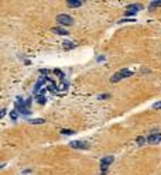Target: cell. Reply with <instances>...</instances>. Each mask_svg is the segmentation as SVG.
Here are the masks:
<instances>
[{
	"label": "cell",
	"instance_id": "obj_6",
	"mask_svg": "<svg viewBox=\"0 0 161 175\" xmlns=\"http://www.w3.org/2000/svg\"><path fill=\"white\" fill-rule=\"evenodd\" d=\"M139 10H142L140 4H129L127 9H126V16H134Z\"/></svg>",
	"mask_w": 161,
	"mask_h": 175
},
{
	"label": "cell",
	"instance_id": "obj_15",
	"mask_svg": "<svg viewBox=\"0 0 161 175\" xmlns=\"http://www.w3.org/2000/svg\"><path fill=\"white\" fill-rule=\"evenodd\" d=\"M129 21H131V23H134L136 19H123L119 21V24H123V23H129Z\"/></svg>",
	"mask_w": 161,
	"mask_h": 175
},
{
	"label": "cell",
	"instance_id": "obj_19",
	"mask_svg": "<svg viewBox=\"0 0 161 175\" xmlns=\"http://www.w3.org/2000/svg\"><path fill=\"white\" fill-rule=\"evenodd\" d=\"M108 97H109V95L106 93V95H100V96H99V99H108Z\"/></svg>",
	"mask_w": 161,
	"mask_h": 175
},
{
	"label": "cell",
	"instance_id": "obj_13",
	"mask_svg": "<svg viewBox=\"0 0 161 175\" xmlns=\"http://www.w3.org/2000/svg\"><path fill=\"white\" fill-rule=\"evenodd\" d=\"M37 100H38L40 104H44L45 102H47V99L44 97V95H38V96H37Z\"/></svg>",
	"mask_w": 161,
	"mask_h": 175
},
{
	"label": "cell",
	"instance_id": "obj_7",
	"mask_svg": "<svg viewBox=\"0 0 161 175\" xmlns=\"http://www.w3.org/2000/svg\"><path fill=\"white\" fill-rule=\"evenodd\" d=\"M161 141V133H153L147 137V143L148 144H158Z\"/></svg>",
	"mask_w": 161,
	"mask_h": 175
},
{
	"label": "cell",
	"instance_id": "obj_3",
	"mask_svg": "<svg viewBox=\"0 0 161 175\" xmlns=\"http://www.w3.org/2000/svg\"><path fill=\"white\" fill-rule=\"evenodd\" d=\"M57 21L59 24H62V26H72L74 24V19L71 16H68V14H58L57 16Z\"/></svg>",
	"mask_w": 161,
	"mask_h": 175
},
{
	"label": "cell",
	"instance_id": "obj_14",
	"mask_svg": "<svg viewBox=\"0 0 161 175\" xmlns=\"http://www.w3.org/2000/svg\"><path fill=\"white\" fill-rule=\"evenodd\" d=\"M61 134H68V136H71V134H75V131H74V130H61Z\"/></svg>",
	"mask_w": 161,
	"mask_h": 175
},
{
	"label": "cell",
	"instance_id": "obj_16",
	"mask_svg": "<svg viewBox=\"0 0 161 175\" xmlns=\"http://www.w3.org/2000/svg\"><path fill=\"white\" fill-rule=\"evenodd\" d=\"M10 117H12L13 120H17V110L12 112V113H10Z\"/></svg>",
	"mask_w": 161,
	"mask_h": 175
},
{
	"label": "cell",
	"instance_id": "obj_2",
	"mask_svg": "<svg viewBox=\"0 0 161 175\" xmlns=\"http://www.w3.org/2000/svg\"><path fill=\"white\" fill-rule=\"evenodd\" d=\"M134 75V72L130 71V69H120V71H117L112 78H110V82L112 84H116V82H120L122 79H126V78H130V76H133Z\"/></svg>",
	"mask_w": 161,
	"mask_h": 175
},
{
	"label": "cell",
	"instance_id": "obj_8",
	"mask_svg": "<svg viewBox=\"0 0 161 175\" xmlns=\"http://www.w3.org/2000/svg\"><path fill=\"white\" fill-rule=\"evenodd\" d=\"M68 7H71V9H77V7H81L84 4V1L82 0H68Z\"/></svg>",
	"mask_w": 161,
	"mask_h": 175
},
{
	"label": "cell",
	"instance_id": "obj_18",
	"mask_svg": "<svg viewBox=\"0 0 161 175\" xmlns=\"http://www.w3.org/2000/svg\"><path fill=\"white\" fill-rule=\"evenodd\" d=\"M137 141H139V144L142 145V144H144V141H147V140H144L143 137H139V138H137Z\"/></svg>",
	"mask_w": 161,
	"mask_h": 175
},
{
	"label": "cell",
	"instance_id": "obj_12",
	"mask_svg": "<svg viewBox=\"0 0 161 175\" xmlns=\"http://www.w3.org/2000/svg\"><path fill=\"white\" fill-rule=\"evenodd\" d=\"M155 7H161V0H154L150 3V9H155Z\"/></svg>",
	"mask_w": 161,
	"mask_h": 175
},
{
	"label": "cell",
	"instance_id": "obj_10",
	"mask_svg": "<svg viewBox=\"0 0 161 175\" xmlns=\"http://www.w3.org/2000/svg\"><path fill=\"white\" fill-rule=\"evenodd\" d=\"M62 48L64 50H74V48H77V44L71 42V41H64L62 42Z\"/></svg>",
	"mask_w": 161,
	"mask_h": 175
},
{
	"label": "cell",
	"instance_id": "obj_17",
	"mask_svg": "<svg viewBox=\"0 0 161 175\" xmlns=\"http://www.w3.org/2000/svg\"><path fill=\"white\" fill-rule=\"evenodd\" d=\"M153 109H161V102H155L153 104Z\"/></svg>",
	"mask_w": 161,
	"mask_h": 175
},
{
	"label": "cell",
	"instance_id": "obj_9",
	"mask_svg": "<svg viewBox=\"0 0 161 175\" xmlns=\"http://www.w3.org/2000/svg\"><path fill=\"white\" fill-rule=\"evenodd\" d=\"M51 30H52V32L59 34V35H66V34H68V30H64L62 27H52Z\"/></svg>",
	"mask_w": 161,
	"mask_h": 175
},
{
	"label": "cell",
	"instance_id": "obj_5",
	"mask_svg": "<svg viewBox=\"0 0 161 175\" xmlns=\"http://www.w3.org/2000/svg\"><path fill=\"white\" fill-rule=\"evenodd\" d=\"M72 148H78V150H88L89 148V143L86 141H71L69 143Z\"/></svg>",
	"mask_w": 161,
	"mask_h": 175
},
{
	"label": "cell",
	"instance_id": "obj_4",
	"mask_svg": "<svg viewBox=\"0 0 161 175\" xmlns=\"http://www.w3.org/2000/svg\"><path fill=\"white\" fill-rule=\"evenodd\" d=\"M113 162V157L112 156H108V157H103L102 160H100V168H102V174L100 175H105L106 174V171L109 168V165Z\"/></svg>",
	"mask_w": 161,
	"mask_h": 175
},
{
	"label": "cell",
	"instance_id": "obj_11",
	"mask_svg": "<svg viewBox=\"0 0 161 175\" xmlns=\"http://www.w3.org/2000/svg\"><path fill=\"white\" fill-rule=\"evenodd\" d=\"M30 124H44L45 120L44 119H32V120H28Z\"/></svg>",
	"mask_w": 161,
	"mask_h": 175
},
{
	"label": "cell",
	"instance_id": "obj_1",
	"mask_svg": "<svg viewBox=\"0 0 161 175\" xmlns=\"http://www.w3.org/2000/svg\"><path fill=\"white\" fill-rule=\"evenodd\" d=\"M30 104H31V99H27L26 102L21 99V97H17L16 100V107H17V112L23 113V115H30L31 110H30Z\"/></svg>",
	"mask_w": 161,
	"mask_h": 175
}]
</instances>
